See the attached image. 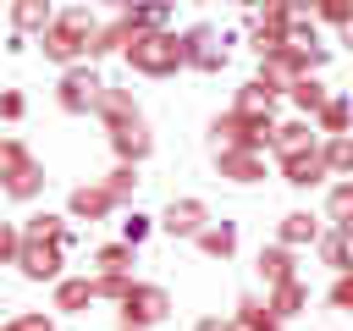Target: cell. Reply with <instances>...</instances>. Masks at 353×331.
<instances>
[{"instance_id":"f1b7e54d","label":"cell","mask_w":353,"mask_h":331,"mask_svg":"<svg viewBox=\"0 0 353 331\" xmlns=\"http://www.w3.org/2000/svg\"><path fill=\"white\" fill-rule=\"evenodd\" d=\"M325 221H331V226H353V177L325 193Z\"/></svg>"},{"instance_id":"e0dca14e","label":"cell","mask_w":353,"mask_h":331,"mask_svg":"<svg viewBox=\"0 0 353 331\" xmlns=\"http://www.w3.org/2000/svg\"><path fill=\"white\" fill-rule=\"evenodd\" d=\"M94 298H99V292H94V276H61V281H55V309H61V314H83Z\"/></svg>"},{"instance_id":"ac0fdd59","label":"cell","mask_w":353,"mask_h":331,"mask_svg":"<svg viewBox=\"0 0 353 331\" xmlns=\"http://www.w3.org/2000/svg\"><path fill=\"white\" fill-rule=\"evenodd\" d=\"M320 259L331 265V270H353V226H331V232H320Z\"/></svg>"},{"instance_id":"4fadbf2b","label":"cell","mask_w":353,"mask_h":331,"mask_svg":"<svg viewBox=\"0 0 353 331\" xmlns=\"http://www.w3.org/2000/svg\"><path fill=\"white\" fill-rule=\"evenodd\" d=\"M221 160V177L226 182H265V149H226V154H215Z\"/></svg>"},{"instance_id":"3957f363","label":"cell","mask_w":353,"mask_h":331,"mask_svg":"<svg viewBox=\"0 0 353 331\" xmlns=\"http://www.w3.org/2000/svg\"><path fill=\"white\" fill-rule=\"evenodd\" d=\"M99 94H105V83H99V72L94 66H66L61 72V83H55V105L66 110V116H88V110H99Z\"/></svg>"},{"instance_id":"4dcf8cb0","label":"cell","mask_w":353,"mask_h":331,"mask_svg":"<svg viewBox=\"0 0 353 331\" xmlns=\"http://www.w3.org/2000/svg\"><path fill=\"white\" fill-rule=\"evenodd\" d=\"M22 237H44V243H66V221L61 215H28V226H22Z\"/></svg>"},{"instance_id":"ffe728a7","label":"cell","mask_w":353,"mask_h":331,"mask_svg":"<svg viewBox=\"0 0 353 331\" xmlns=\"http://www.w3.org/2000/svg\"><path fill=\"white\" fill-rule=\"evenodd\" d=\"M276 237H281L287 248H303V243H320V221H314L309 210H287V215H281V226H276Z\"/></svg>"},{"instance_id":"7a4b0ae2","label":"cell","mask_w":353,"mask_h":331,"mask_svg":"<svg viewBox=\"0 0 353 331\" xmlns=\"http://www.w3.org/2000/svg\"><path fill=\"white\" fill-rule=\"evenodd\" d=\"M121 55H127V66L143 72V77H171L176 66H188V55H182V33H171V28H149V33H138Z\"/></svg>"},{"instance_id":"ee69618b","label":"cell","mask_w":353,"mask_h":331,"mask_svg":"<svg viewBox=\"0 0 353 331\" xmlns=\"http://www.w3.org/2000/svg\"><path fill=\"white\" fill-rule=\"evenodd\" d=\"M342 44H353V17H347V22H342Z\"/></svg>"},{"instance_id":"b9f144b4","label":"cell","mask_w":353,"mask_h":331,"mask_svg":"<svg viewBox=\"0 0 353 331\" xmlns=\"http://www.w3.org/2000/svg\"><path fill=\"white\" fill-rule=\"evenodd\" d=\"M143 232H149V221H143V215H132V221H127V243L138 248V243H143Z\"/></svg>"},{"instance_id":"4316f807","label":"cell","mask_w":353,"mask_h":331,"mask_svg":"<svg viewBox=\"0 0 353 331\" xmlns=\"http://www.w3.org/2000/svg\"><path fill=\"white\" fill-rule=\"evenodd\" d=\"M287 99H292V105H298V110H303V116H314V110H320V105H325V99H331V94H325V83H320V77H314V72H309V77H298V83H292V88H287Z\"/></svg>"},{"instance_id":"5b68a950","label":"cell","mask_w":353,"mask_h":331,"mask_svg":"<svg viewBox=\"0 0 353 331\" xmlns=\"http://www.w3.org/2000/svg\"><path fill=\"white\" fill-rule=\"evenodd\" d=\"M61 265H66V243L22 237V248H17V270H22L28 281H61Z\"/></svg>"},{"instance_id":"277c9868","label":"cell","mask_w":353,"mask_h":331,"mask_svg":"<svg viewBox=\"0 0 353 331\" xmlns=\"http://www.w3.org/2000/svg\"><path fill=\"white\" fill-rule=\"evenodd\" d=\"M165 314H171V292L154 281H132V292L121 298V325H132V331H149Z\"/></svg>"},{"instance_id":"9a60e30c","label":"cell","mask_w":353,"mask_h":331,"mask_svg":"<svg viewBox=\"0 0 353 331\" xmlns=\"http://www.w3.org/2000/svg\"><path fill=\"white\" fill-rule=\"evenodd\" d=\"M232 331H281V314L270 309V298H265V303H259V298H237Z\"/></svg>"},{"instance_id":"60d3db41","label":"cell","mask_w":353,"mask_h":331,"mask_svg":"<svg viewBox=\"0 0 353 331\" xmlns=\"http://www.w3.org/2000/svg\"><path fill=\"white\" fill-rule=\"evenodd\" d=\"M0 116L17 121V116H22V94H0Z\"/></svg>"},{"instance_id":"f546056e","label":"cell","mask_w":353,"mask_h":331,"mask_svg":"<svg viewBox=\"0 0 353 331\" xmlns=\"http://www.w3.org/2000/svg\"><path fill=\"white\" fill-rule=\"evenodd\" d=\"M94 116H105V127H110V121H127V116H138V105H132V94H127V88H105Z\"/></svg>"},{"instance_id":"2e32d148","label":"cell","mask_w":353,"mask_h":331,"mask_svg":"<svg viewBox=\"0 0 353 331\" xmlns=\"http://www.w3.org/2000/svg\"><path fill=\"white\" fill-rule=\"evenodd\" d=\"M292 276H298V259H292L287 243L259 248V281H265V287H281V281H292Z\"/></svg>"},{"instance_id":"8d00e7d4","label":"cell","mask_w":353,"mask_h":331,"mask_svg":"<svg viewBox=\"0 0 353 331\" xmlns=\"http://www.w3.org/2000/svg\"><path fill=\"white\" fill-rule=\"evenodd\" d=\"M28 160H33V154H28V149H22L17 138H0V182H6L11 171H22Z\"/></svg>"},{"instance_id":"7402d4cb","label":"cell","mask_w":353,"mask_h":331,"mask_svg":"<svg viewBox=\"0 0 353 331\" xmlns=\"http://www.w3.org/2000/svg\"><path fill=\"white\" fill-rule=\"evenodd\" d=\"M121 17H127L138 33H149V28H165V22H171V0H127Z\"/></svg>"},{"instance_id":"ab89813d","label":"cell","mask_w":353,"mask_h":331,"mask_svg":"<svg viewBox=\"0 0 353 331\" xmlns=\"http://www.w3.org/2000/svg\"><path fill=\"white\" fill-rule=\"evenodd\" d=\"M6 331H55V320L50 314H17V320H6Z\"/></svg>"},{"instance_id":"7c38bea8","label":"cell","mask_w":353,"mask_h":331,"mask_svg":"<svg viewBox=\"0 0 353 331\" xmlns=\"http://www.w3.org/2000/svg\"><path fill=\"white\" fill-rule=\"evenodd\" d=\"M232 110H243L248 121H276V88H270L265 77H248V83L237 88Z\"/></svg>"},{"instance_id":"bcb514c9","label":"cell","mask_w":353,"mask_h":331,"mask_svg":"<svg viewBox=\"0 0 353 331\" xmlns=\"http://www.w3.org/2000/svg\"><path fill=\"white\" fill-rule=\"evenodd\" d=\"M105 6H127V0H105Z\"/></svg>"},{"instance_id":"44dd1931","label":"cell","mask_w":353,"mask_h":331,"mask_svg":"<svg viewBox=\"0 0 353 331\" xmlns=\"http://www.w3.org/2000/svg\"><path fill=\"white\" fill-rule=\"evenodd\" d=\"M55 22V6L50 0H11V28L17 33H44Z\"/></svg>"},{"instance_id":"d6986e66","label":"cell","mask_w":353,"mask_h":331,"mask_svg":"<svg viewBox=\"0 0 353 331\" xmlns=\"http://www.w3.org/2000/svg\"><path fill=\"white\" fill-rule=\"evenodd\" d=\"M0 193H6V199H17V204L39 199V193H44V166H39V160H28L22 171H11V177L0 182Z\"/></svg>"},{"instance_id":"f6af8a7d","label":"cell","mask_w":353,"mask_h":331,"mask_svg":"<svg viewBox=\"0 0 353 331\" xmlns=\"http://www.w3.org/2000/svg\"><path fill=\"white\" fill-rule=\"evenodd\" d=\"M237 6H259V0H237Z\"/></svg>"},{"instance_id":"6da1fadb","label":"cell","mask_w":353,"mask_h":331,"mask_svg":"<svg viewBox=\"0 0 353 331\" xmlns=\"http://www.w3.org/2000/svg\"><path fill=\"white\" fill-rule=\"evenodd\" d=\"M94 33H99V22L88 17V6H72V11H55V22L39 33V50H44L50 61H61V66H77V61L88 55Z\"/></svg>"},{"instance_id":"484cf974","label":"cell","mask_w":353,"mask_h":331,"mask_svg":"<svg viewBox=\"0 0 353 331\" xmlns=\"http://www.w3.org/2000/svg\"><path fill=\"white\" fill-rule=\"evenodd\" d=\"M303 303H309V287L292 276V281H281V287H270V309L281 314V320H292V314H303Z\"/></svg>"},{"instance_id":"7bdbcfd3","label":"cell","mask_w":353,"mask_h":331,"mask_svg":"<svg viewBox=\"0 0 353 331\" xmlns=\"http://www.w3.org/2000/svg\"><path fill=\"white\" fill-rule=\"evenodd\" d=\"M193 331H232V320H221V314H210V320H199Z\"/></svg>"},{"instance_id":"ba28073f","label":"cell","mask_w":353,"mask_h":331,"mask_svg":"<svg viewBox=\"0 0 353 331\" xmlns=\"http://www.w3.org/2000/svg\"><path fill=\"white\" fill-rule=\"evenodd\" d=\"M259 77H265L276 94H287L298 77H309V66H303V55H298V50H287V44H281V50L259 55Z\"/></svg>"},{"instance_id":"8992f818","label":"cell","mask_w":353,"mask_h":331,"mask_svg":"<svg viewBox=\"0 0 353 331\" xmlns=\"http://www.w3.org/2000/svg\"><path fill=\"white\" fill-rule=\"evenodd\" d=\"M182 55H188V66H199V72H221V66H226V39H221L210 22H199V28L182 33Z\"/></svg>"},{"instance_id":"1f68e13d","label":"cell","mask_w":353,"mask_h":331,"mask_svg":"<svg viewBox=\"0 0 353 331\" xmlns=\"http://www.w3.org/2000/svg\"><path fill=\"white\" fill-rule=\"evenodd\" d=\"M298 11H309V17H320V22H347L353 17V0H298Z\"/></svg>"},{"instance_id":"d6a6232c","label":"cell","mask_w":353,"mask_h":331,"mask_svg":"<svg viewBox=\"0 0 353 331\" xmlns=\"http://www.w3.org/2000/svg\"><path fill=\"white\" fill-rule=\"evenodd\" d=\"M94 292L110 298V303H121V298L132 292V276H127V270H99V276H94Z\"/></svg>"},{"instance_id":"7dc6e473","label":"cell","mask_w":353,"mask_h":331,"mask_svg":"<svg viewBox=\"0 0 353 331\" xmlns=\"http://www.w3.org/2000/svg\"><path fill=\"white\" fill-rule=\"evenodd\" d=\"M121 331H132V325H121Z\"/></svg>"},{"instance_id":"8fae6325","label":"cell","mask_w":353,"mask_h":331,"mask_svg":"<svg viewBox=\"0 0 353 331\" xmlns=\"http://www.w3.org/2000/svg\"><path fill=\"white\" fill-rule=\"evenodd\" d=\"M160 226L171 237H199L210 226V210H204V199H171V210L160 215Z\"/></svg>"},{"instance_id":"cb8c5ba5","label":"cell","mask_w":353,"mask_h":331,"mask_svg":"<svg viewBox=\"0 0 353 331\" xmlns=\"http://www.w3.org/2000/svg\"><path fill=\"white\" fill-rule=\"evenodd\" d=\"M193 243H199L210 259H232V254H237V226H232V221H221V226H204Z\"/></svg>"},{"instance_id":"f35d334b","label":"cell","mask_w":353,"mask_h":331,"mask_svg":"<svg viewBox=\"0 0 353 331\" xmlns=\"http://www.w3.org/2000/svg\"><path fill=\"white\" fill-rule=\"evenodd\" d=\"M17 248H22V232L11 221H0V265H17Z\"/></svg>"},{"instance_id":"e575fe53","label":"cell","mask_w":353,"mask_h":331,"mask_svg":"<svg viewBox=\"0 0 353 331\" xmlns=\"http://www.w3.org/2000/svg\"><path fill=\"white\" fill-rule=\"evenodd\" d=\"M94 265H99V270H132V243H105V248L94 254Z\"/></svg>"},{"instance_id":"83f0119b","label":"cell","mask_w":353,"mask_h":331,"mask_svg":"<svg viewBox=\"0 0 353 331\" xmlns=\"http://www.w3.org/2000/svg\"><path fill=\"white\" fill-rule=\"evenodd\" d=\"M320 149H325V166H331V177H353V132H331Z\"/></svg>"},{"instance_id":"52a82bcc","label":"cell","mask_w":353,"mask_h":331,"mask_svg":"<svg viewBox=\"0 0 353 331\" xmlns=\"http://www.w3.org/2000/svg\"><path fill=\"white\" fill-rule=\"evenodd\" d=\"M105 132H110V149H116V160H127V166H138V160H149V149H154V138H149V121H143V116H127V121H110Z\"/></svg>"},{"instance_id":"30bf717a","label":"cell","mask_w":353,"mask_h":331,"mask_svg":"<svg viewBox=\"0 0 353 331\" xmlns=\"http://www.w3.org/2000/svg\"><path fill=\"white\" fill-rule=\"evenodd\" d=\"M110 210H116V199H110L105 182H83V188H72V199H66V215H72V221H105Z\"/></svg>"},{"instance_id":"d4e9b609","label":"cell","mask_w":353,"mask_h":331,"mask_svg":"<svg viewBox=\"0 0 353 331\" xmlns=\"http://www.w3.org/2000/svg\"><path fill=\"white\" fill-rule=\"evenodd\" d=\"M314 127H320L325 138H331V132H347V127H353V105H347L342 94H331V99L314 110Z\"/></svg>"},{"instance_id":"74e56055","label":"cell","mask_w":353,"mask_h":331,"mask_svg":"<svg viewBox=\"0 0 353 331\" xmlns=\"http://www.w3.org/2000/svg\"><path fill=\"white\" fill-rule=\"evenodd\" d=\"M331 309L353 314V270H336V281H331Z\"/></svg>"},{"instance_id":"9c48e42d","label":"cell","mask_w":353,"mask_h":331,"mask_svg":"<svg viewBox=\"0 0 353 331\" xmlns=\"http://www.w3.org/2000/svg\"><path fill=\"white\" fill-rule=\"evenodd\" d=\"M325 177H331L325 149H303V154H287L281 160V182H292V188H320Z\"/></svg>"},{"instance_id":"603a6c76","label":"cell","mask_w":353,"mask_h":331,"mask_svg":"<svg viewBox=\"0 0 353 331\" xmlns=\"http://www.w3.org/2000/svg\"><path fill=\"white\" fill-rule=\"evenodd\" d=\"M132 39H138V28H132L127 17H116L110 28H99V33H94V44H88V55H116V50H127Z\"/></svg>"},{"instance_id":"5bb4252c","label":"cell","mask_w":353,"mask_h":331,"mask_svg":"<svg viewBox=\"0 0 353 331\" xmlns=\"http://www.w3.org/2000/svg\"><path fill=\"white\" fill-rule=\"evenodd\" d=\"M314 132L320 127H309V116H298V121H276V132H270V149L287 160V154H303V149H314Z\"/></svg>"},{"instance_id":"d590c367","label":"cell","mask_w":353,"mask_h":331,"mask_svg":"<svg viewBox=\"0 0 353 331\" xmlns=\"http://www.w3.org/2000/svg\"><path fill=\"white\" fill-rule=\"evenodd\" d=\"M298 17V0H259V22L265 28H287Z\"/></svg>"},{"instance_id":"836d02e7","label":"cell","mask_w":353,"mask_h":331,"mask_svg":"<svg viewBox=\"0 0 353 331\" xmlns=\"http://www.w3.org/2000/svg\"><path fill=\"white\" fill-rule=\"evenodd\" d=\"M105 188H110V199H116V204H121V199H132V188H138V166H127V160H121V166L105 177Z\"/></svg>"}]
</instances>
